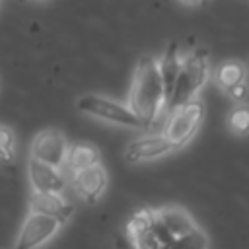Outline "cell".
<instances>
[{
    "label": "cell",
    "instance_id": "cell-10",
    "mask_svg": "<svg viewBox=\"0 0 249 249\" xmlns=\"http://www.w3.org/2000/svg\"><path fill=\"white\" fill-rule=\"evenodd\" d=\"M29 212L31 214H41L47 218H54L60 224H64L72 212L74 206L56 193H31L29 196Z\"/></svg>",
    "mask_w": 249,
    "mask_h": 249
},
{
    "label": "cell",
    "instance_id": "cell-12",
    "mask_svg": "<svg viewBox=\"0 0 249 249\" xmlns=\"http://www.w3.org/2000/svg\"><path fill=\"white\" fill-rule=\"evenodd\" d=\"M179 70H181L179 47H177V43H171L167 47V51L161 54V58L158 60V72H160V78H161V84H163L165 101H169V97L173 93V88H175Z\"/></svg>",
    "mask_w": 249,
    "mask_h": 249
},
{
    "label": "cell",
    "instance_id": "cell-7",
    "mask_svg": "<svg viewBox=\"0 0 249 249\" xmlns=\"http://www.w3.org/2000/svg\"><path fill=\"white\" fill-rule=\"evenodd\" d=\"M175 148L163 134H144L126 144L124 158L128 163H142V161H152L161 156H167Z\"/></svg>",
    "mask_w": 249,
    "mask_h": 249
},
{
    "label": "cell",
    "instance_id": "cell-13",
    "mask_svg": "<svg viewBox=\"0 0 249 249\" xmlns=\"http://www.w3.org/2000/svg\"><path fill=\"white\" fill-rule=\"evenodd\" d=\"M101 154L99 150L89 144V142H76L72 146H68V158H66V165L72 169V173L89 169L93 165H99Z\"/></svg>",
    "mask_w": 249,
    "mask_h": 249
},
{
    "label": "cell",
    "instance_id": "cell-1",
    "mask_svg": "<svg viewBox=\"0 0 249 249\" xmlns=\"http://www.w3.org/2000/svg\"><path fill=\"white\" fill-rule=\"evenodd\" d=\"M167 107L163 84L154 56H140L134 68V78L128 93V109L142 121L144 126L154 124Z\"/></svg>",
    "mask_w": 249,
    "mask_h": 249
},
{
    "label": "cell",
    "instance_id": "cell-15",
    "mask_svg": "<svg viewBox=\"0 0 249 249\" xmlns=\"http://www.w3.org/2000/svg\"><path fill=\"white\" fill-rule=\"evenodd\" d=\"M156 226V210L152 208H142L138 210L126 224V235L130 237V241L134 243L138 237L150 233Z\"/></svg>",
    "mask_w": 249,
    "mask_h": 249
},
{
    "label": "cell",
    "instance_id": "cell-8",
    "mask_svg": "<svg viewBox=\"0 0 249 249\" xmlns=\"http://www.w3.org/2000/svg\"><path fill=\"white\" fill-rule=\"evenodd\" d=\"M70 183H72L76 195L82 200H86L89 204H95L101 198V195L105 193V187H107V171L99 163V165H93L89 169L72 173Z\"/></svg>",
    "mask_w": 249,
    "mask_h": 249
},
{
    "label": "cell",
    "instance_id": "cell-19",
    "mask_svg": "<svg viewBox=\"0 0 249 249\" xmlns=\"http://www.w3.org/2000/svg\"><path fill=\"white\" fill-rule=\"evenodd\" d=\"M226 93H228V97L235 105H247V99H249V84H247V80L245 82H239V84H235L231 88H228Z\"/></svg>",
    "mask_w": 249,
    "mask_h": 249
},
{
    "label": "cell",
    "instance_id": "cell-2",
    "mask_svg": "<svg viewBox=\"0 0 249 249\" xmlns=\"http://www.w3.org/2000/svg\"><path fill=\"white\" fill-rule=\"evenodd\" d=\"M210 78V56L208 51L196 49L189 53L185 58H181V70L173 88V93L167 101V111H173L193 99H196V93L204 88V84Z\"/></svg>",
    "mask_w": 249,
    "mask_h": 249
},
{
    "label": "cell",
    "instance_id": "cell-17",
    "mask_svg": "<svg viewBox=\"0 0 249 249\" xmlns=\"http://www.w3.org/2000/svg\"><path fill=\"white\" fill-rule=\"evenodd\" d=\"M228 126L235 136L249 134V105H235L228 115Z\"/></svg>",
    "mask_w": 249,
    "mask_h": 249
},
{
    "label": "cell",
    "instance_id": "cell-16",
    "mask_svg": "<svg viewBox=\"0 0 249 249\" xmlns=\"http://www.w3.org/2000/svg\"><path fill=\"white\" fill-rule=\"evenodd\" d=\"M161 249H210L208 235L202 230H193L183 237H177L173 243L161 247Z\"/></svg>",
    "mask_w": 249,
    "mask_h": 249
},
{
    "label": "cell",
    "instance_id": "cell-4",
    "mask_svg": "<svg viewBox=\"0 0 249 249\" xmlns=\"http://www.w3.org/2000/svg\"><path fill=\"white\" fill-rule=\"evenodd\" d=\"M78 109L93 119H99V121H107V123H115V124H123V126H144L142 121L128 109V105H123V103H117L109 97H103V95H82L78 97L76 101Z\"/></svg>",
    "mask_w": 249,
    "mask_h": 249
},
{
    "label": "cell",
    "instance_id": "cell-9",
    "mask_svg": "<svg viewBox=\"0 0 249 249\" xmlns=\"http://www.w3.org/2000/svg\"><path fill=\"white\" fill-rule=\"evenodd\" d=\"M27 177L29 183L33 187V193H56L62 195L64 187H66V177L62 173V169L51 167L47 163L29 160L27 161Z\"/></svg>",
    "mask_w": 249,
    "mask_h": 249
},
{
    "label": "cell",
    "instance_id": "cell-20",
    "mask_svg": "<svg viewBox=\"0 0 249 249\" xmlns=\"http://www.w3.org/2000/svg\"><path fill=\"white\" fill-rule=\"evenodd\" d=\"M132 245H134V249H161V245H160L158 237L154 235V231H150V233L138 237Z\"/></svg>",
    "mask_w": 249,
    "mask_h": 249
},
{
    "label": "cell",
    "instance_id": "cell-18",
    "mask_svg": "<svg viewBox=\"0 0 249 249\" xmlns=\"http://www.w3.org/2000/svg\"><path fill=\"white\" fill-rule=\"evenodd\" d=\"M16 158V134L10 126L0 124V161H12Z\"/></svg>",
    "mask_w": 249,
    "mask_h": 249
},
{
    "label": "cell",
    "instance_id": "cell-6",
    "mask_svg": "<svg viewBox=\"0 0 249 249\" xmlns=\"http://www.w3.org/2000/svg\"><path fill=\"white\" fill-rule=\"evenodd\" d=\"M60 228H62V224L58 220L29 212V216L23 220V224L19 228L14 249H37V247L45 245L47 241H51L54 237V233H58Z\"/></svg>",
    "mask_w": 249,
    "mask_h": 249
},
{
    "label": "cell",
    "instance_id": "cell-3",
    "mask_svg": "<svg viewBox=\"0 0 249 249\" xmlns=\"http://www.w3.org/2000/svg\"><path fill=\"white\" fill-rule=\"evenodd\" d=\"M204 113H206V109L200 99H193V101L169 111L163 136L171 142V146L175 150L183 148L195 136V132L198 130V126L204 121Z\"/></svg>",
    "mask_w": 249,
    "mask_h": 249
},
{
    "label": "cell",
    "instance_id": "cell-5",
    "mask_svg": "<svg viewBox=\"0 0 249 249\" xmlns=\"http://www.w3.org/2000/svg\"><path fill=\"white\" fill-rule=\"evenodd\" d=\"M29 154H31L29 160H35V161L47 163L51 167L62 169L66 165V158H68V140L56 128L41 130L31 140Z\"/></svg>",
    "mask_w": 249,
    "mask_h": 249
},
{
    "label": "cell",
    "instance_id": "cell-14",
    "mask_svg": "<svg viewBox=\"0 0 249 249\" xmlns=\"http://www.w3.org/2000/svg\"><path fill=\"white\" fill-rule=\"evenodd\" d=\"M212 78H214V82L226 91L228 88H231V86H235V84H239V82H245V78H247V68H245L239 60H224V62H220V64L214 68Z\"/></svg>",
    "mask_w": 249,
    "mask_h": 249
},
{
    "label": "cell",
    "instance_id": "cell-11",
    "mask_svg": "<svg viewBox=\"0 0 249 249\" xmlns=\"http://www.w3.org/2000/svg\"><path fill=\"white\" fill-rule=\"evenodd\" d=\"M156 218H158V224L173 237H183L187 235L189 231L196 230V224L195 220L179 206H165V208H160L156 210Z\"/></svg>",
    "mask_w": 249,
    "mask_h": 249
}]
</instances>
